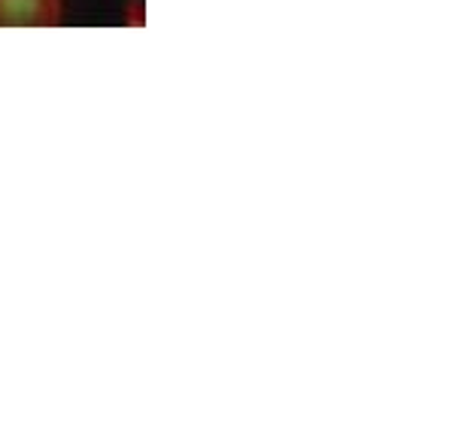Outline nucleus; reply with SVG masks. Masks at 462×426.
<instances>
[{
	"label": "nucleus",
	"mask_w": 462,
	"mask_h": 426,
	"mask_svg": "<svg viewBox=\"0 0 462 426\" xmlns=\"http://www.w3.org/2000/svg\"><path fill=\"white\" fill-rule=\"evenodd\" d=\"M61 10V0H0V28H55Z\"/></svg>",
	"instance_id": "f257e3e1"
}]
</instances>
